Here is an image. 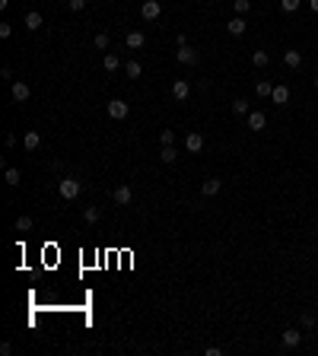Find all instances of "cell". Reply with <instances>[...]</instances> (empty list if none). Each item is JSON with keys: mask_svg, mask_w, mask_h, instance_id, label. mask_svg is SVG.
I'll return each instance as SVG.
<instances>
[{"mask_svg": "<svg viewBox=\"0 0 318 356\" xmlns=\"http://www.w3.org/2000/svg\"><path fill=\"white\" fill-rule=\"evenodd\" d=\"M80 191H83V185H80V178H61V185H57V194L64 197V201H76L80 197Z\"/></svg>", "mask_w": 318, "mask_h": 356, "instance_id": "obj_1", "label": "cell"}, {"mask_svg": "<svg viewBox=\"0 0 318 356\" xmlns=\"http://www.w3.org/2000/svg\"><path fill=\"white\" fill-rule=\"evenodd\" d=\"M175 57H178V64H185V67H197V60H201V51H194V48H178L175 51Z\"/></svg>", "mask_w": 318, "mask_h": 356, "instance_id": "obj_2", "label": "cell"}, {"mask_svg": "<svg viewBox=\"0 0 318 356\" xmlns=\"http://www.w3.org/2000/svg\"><path fill=\"white\" fill-rule=\"evenodd\" d=\"M127 111H131V105H127L124 99H111V102H108V115L115 118V121H124Z\"/></svg>", "mask_w": 318, "mask_h": 356, "instance_id": "obj_3", "label": "cell"}, {"mask_svg": "<svg viewBox=\"0 0 318 356\" xmlns=\"http://www.w3.org/2000/svg\"><path fill=\"white\" fill-rule=\"evenodd\" d=\"M10 95H13V102H29V95H32V89H29V83H22V80H16L13 86H10Z\"/></svg>", "mask_w": 318, "mask_h": 356, "instance_id": "obj_4", "label": "cell"}, {"mask_svg": "<svg viewBox=\"0 0 318 356\" xmlns=\"http://www.w3.org/2000/svg\"><path fill=\"white\" fill-rule=\"evenodd\" d=\"M159 13H162V6H159V0H143V6H140V16L147 22H153V19H159Z\"/></svg>", "mask_w": 318, "mask_h": 356, "instance_id": "obj_5", "label": "cell"}, {"mask_svg": "<svg viewBox=\"0 0 318 356\" xmlns=\"http://www.w3.org/2000/svg\"><path fill=\"white\" fill-rule=\"evenodd\" d=\"M111 197H115V204H121V207H131V204H134V191H131V185H118Z\"/></svg>", "mask_w": 318, "mask_h": 356, "instance_id": "obj_6", "label": "cell"}, {"mask_svg": "<svg viewBox=\"0 0 318 356\" xmlns=\"http://www.w3.org/2000/svg\"><path fill=\"white\" fill-rule=\"evenodd\" d=\"M22 25H25L29 32H38L41 25H45V16H41L38 10H29V13H25V19H22Z\"/></svg>", "mask_w": 318, "mask_h": 356, "instance_id": "obj_7", "label": "cell"}, {"mask_svg": "<svg viewBox=\"0 0 318 356\" xmlns=\"http://www.w3.org/2000/svg\"><path fill=\"white\" fill-rule=\"evenodd\" d=\"M280 341H283V347H290V350H293V347L303 344V331H296V328H287V331L280 334Z\"/></svg>", "mask_w": 318, "mask_h": 356, "instance_id": "obj_8", "label": "cell"}, {"mask_svg": "<svg viewBox=\"0 0 318 356\" xmlns=\"http://www.w3.org/2000/svg\"><path fill=\"white\" fill-rule=\"evenodd\" d=\"M188 95H191V86H188V80H175V83H172V99H175V102H185Z\"/></svg>", "mask_w": 318, "mask_h": 356, "instance_id": "obj_9", "label": "cell"}, {"mask_svg": "<svg viewBox=\"0 0 318 356\" xmlns=\"http://www.w3.org/2000/svg\"><path fill=\"white\" fill-rule=\"evenodd\" d=\"M220 191H223V178H204V185H201L204 197H213V194H220Z\"/></svg>", "mask_w": 318, "mask_h": 356, "instance_id": "obj_10", "label": "cell"}, {"mask_svg": "<svg viewBox=\"0 0 318 356\" xmlns=\"http://www.w3.org/2000/svg\"><path fill=\"white\" fill-rule=\"evenodd\" d=\"M264 124H268V118H264V111H248V131H264Z\"/></svg>", "mask_w": 318, "mask_h": 356, "instance_id": "obj_11", "label": "cell"}, {"mask_svg": "<svg viewBox=\"0 0 318 356\" xmlns=\"http://www.w3.org/2000/svg\"><path fill=\"white\" fill-rule=\"evenodd\" d=\"M124 45L131 48V51H140L143 45H147V35L143 32H127V38H124Z\"/></svg>", "mask_w": 318, "mask_h": 356, "instance_id": "obj_12", "label": "cell"}, {"mask_svg": "<svg viewBox=\"0 0 318 356\" xmlns=\"http://www.w3.org/2000/svg\"><path fill=\"white\" fill-rule=\"evenodd\" d=\"M245 25H248V22H245V16H233V19L226 22V32H229V35H236V38H239V35H242V32H245Z\"/></svg>", "mask_w": 318, "mask_h": 356, "instance_id": "obj_13", "label": "cell"}, {"mask_svg": "<svg viewBox=\"0 0 318 356\" xmlns=\"http://www.w3.org/2000/svg\"><path fill=\"white\" fill-rule=\"evenodd\" d=\"M185 146H188V153H201L204 150V137L197 134V131H191V134L185 137Z\"/></svg>", "mask_w": 318, "mask_h": 356, "instance_id": "obj_14", "label": "cell"}, {"mask_svg": "<svg viewBox=\"0 0 318 356\" xmlns=\"http://www.w3.org/2000/svg\"><path fill=\"white\" fill-rule=\"evenodd\" d=\"M271 99H274V105H287V102H290V89H287V86H274Z\"/></svg>", "mask_w": 318, "mask_h": 356, "instance_id": "obj_15", "label": "cell"}, {"mask_svg": "<svg viewBox=\"0 0 318 356\" xmlns=\"http://www.w3.org/2000/svg\"><path fill=\"white\" fill-rule=\"evenodd\" d=\"M22 146H25V150H38V146H41V134L38 131H29V134L22 137Z\"/></svg>", "mask_w": 318, "mask_h": 356, "instance_id": "obj_16", "label": "cell"}, {"mask_svg": "<svg viewBox=\"0 0 318 356\" xmlns=\"http://www.w3.org/2000/svg\"><path fill=\"white\" fill-rule=\"evenodd\" d=\"M3 178H6V185H10V188H19V181H22L19 169H13V166H6V169H3Z\"/></svg>", "mask_w": 318, "mask_h": 356, "instance_id": "obj_17", "label": "cell"}, {"mask_svg": "<svg viewBox=\"0 0 318 356\" xmlns=\"http://www.w3.org/2000/svg\"><path fill=\"white\" fill-rule=\"evenodd\" d=\"M283 64H287L290 70H296V67L303 64V54H299V51H283Z\"/></svg>", "mask_w": 318, "mask_h": 356, "instance_id": "obj_18", "label": "cell"}, {"mask_svg": "<svg viewBox=\"0 0 318 356\" xmlns=\"http://www.w3.org/2000/svg\"><path fill=\"white\" fill-rule=\"evenodd\" d=\"M124 73H127V80H137V76L143 73V67H140V60H127L124 64Z\"/></svg>", "mask_w": 318, "mask_h": 356, "instance_id": "obj_19", "label": "cell"}, {"mask_svg": "<svg viewBox=\"0 0 318 356\" xmlns=\"http://www.w3.org/2000/svg\"><path fill=\"white\" fill-rule=\"evenodd\" d=\"M159 159H162V162H166V166H172V162H175V159H178V153H175V146H162V150H159Z\"/></svg>", "mask_w": 318, "mask_h": 356, "instance_id": "obj_20", "label": "cell"}, {"mask_svg": "<svg viewBox=\"0 0 318 356\" xmlns=\"http://www.w3.org/2000/svg\"><path fill=\"white\" fill-rule=\"evenodd\" d=\"M252 64L255 67H268L271 64V54H268V51H252Z\"/></svg>", "mask_w": 318, "mask_h": 356, "instance_id": "obj_21", "label": "cell"}, {"mask_svg": "<svg viewBox=\"0 0 318 356\" xmlns=\"http://www.w3.org/2000/svg\"><path fill=\"white\" fill-rule=\"evenodd\" d=\"M102 67H105L108 73H115L118 67H121V57H118V54H105V60H102Z\"/></svg>", "mask_w": 318, "mask_h": 356, "instance_id": "obj_22", "label": "cell"}, {"mask_svg": "<svg viewBox=\"0 0 318 356\" xmlns=\"http://www.w3.org/2000/svg\"><path fill=\"white\" fill-rule=\"evenodd\" d=\"M255 92L261 95V99H271V92H274V83H271V80H261V83L255 86Z\"/></svg>", "mask_w": 318, "mask_h": 356, "instance_id": "obj_23", "label": "cell"}, {"mask_svg": "<svg viewBox=\"0 0 318 356\" xmlns=\"http://www.w3.org/2000/svg\"><path fill=\"white\" fill-rule=\"evenodd\" d=\"M83 220H86V223H99V220H102V210H99V207H86V210H83Z\"/></svg>", "mask_w": 318, "mask_h": 356, "instance_id": "obj_24", "label": "cell"}, {"mask_svg": "<svg viewBox=\"0 0 318 356\" xmlns=\"http://www.w3.org/2000/svg\"><path fill=\"white\" fill-rule=\"evenodd\" d=\"M159 143H162V146H175V131H172V127H162Z\"/></svg>", "mask_w": 318, "mask_h": 356, "instance_id": "obj_25", "label": "cell"}, {"mask_svg": "<svg viewBox=\"0 0 318 356\" xmlns=\"http://www.w3.org/2000/svg\"><path fill=\"white\" fill-rule=\"evenodd\" d=\"M233 10H236V16H245L248 10H252V0H236V3H233Z\"/></svg>", "mask_w": 318, "mask_h": 356, "instance_id": "obj_26", "label": "cell"}, {"mask_svg": "<svg viewBox=\"0 0 318 356\" xmlns=\"http://www.w3.org/2000/svg\"><path fill=\"white\" fill-rule=\"evenodd\" d=\"M233 111L236 115H248V99H233Z\"/></svg>", "mask_w": 318, "mask_h": 356, "instance_id": "obj_27", "label": "cell"}, {"mask_svg": "<svg viewBox=\"0 0 318 356\" xmlns=\"http://www.w3.org/2000/svg\"><path fill=\"white\" fill-rule=\"evenodd\" d=\"M92 41H96L99 51H105L108 48V32H96V38H92Z\"/></svg>", "mask_w": 318, "mask_h": 356, "instance_id": "obj_28", "label": "cell"}, {"mask_svg": "<svg viewBox=\"0 0 318 356\" xmlns=\"http://www.w3.org/2000/svg\"><path fill=\"white\" fill-rule=\"evenodd\" d=\"M16 229H19V232H29V229H32V216H19V220H16Z\"/></svg>", "mask_w": 318, "mask_h": 356, "instance_id": "obj_29", "label": "cell"}, {"mask_svg": "<svg viewBox=\"0 0 318 356\" xmlns=\"http://www.w3.org/2000/svg\"><path fill=\"white\" fill-rule=\"evenodd\" d=\"M280 6H283V13H296L299 10V0H280Z\"/></svg>", "mask_w": 318, "mask_h": 356, "instance_id": "obj_30", "label": "cell"}, {"mask_svg": "<svg viewBox=\"0 0 318 356\" xmlns=\"http://www.w3.org/2000/svg\"><path fill=\"white\" fill-rule=\"evenodd\" d=\"M67 6H70V13H80L86 10V0H67Z\"/></svg>", "mask_w": 318, "mask_h": 356, "instance_id": "obj_31", "label": "cell"}, {"mask_svg": "<svg viewBox=\"0 0 318 356\" xmlns=\"http://www.w3.org/2000/svg\"><path fill=\"white\" fill-rule=\"evenodd\" d=\"M13 35V25L10 22H0V38H10Z\"/></svg>", "mask_w": 318, "mask_h": 356, "instance_id": "obj_32", "label": "cell"}, {"mask_svg": "<svg viewBox=\"0 0 318 356\" xmlns=\"http://www.w3.org/2000/svg\"><path fill=\"white\" fill-rule=\"evenodd\" d=\"M303 328H315V315H312V312H306V315H303Z\"/></svg>", "mask_w": 318, "mask_h": 356, "instance_id": "obj_33", "label": "cell"}, {"mask_svg": "<svg viewBox=\"0 0 318 356\" xmlns=\"http://www.w3.org/2000/svg\"><path fill=\"white\" fill-rule=\"evenodd\" d=\"M0 353L10 356V353H13V344H10V341H3V344H0Z\"/></svg>", "mask_w": 318, "mask_h": 356, "instance_id": "obj_34", "label": "cell"}, {"mask_svg": "<svg viewBox=\"0 0 318 356\" xmlns=\"http://www.w3.org/2000/svg\"><path fill=\"white\" fill-rule=\"evenodd\" d=\"M175 45H178V48L188 45V35H185V32H178V35H175Z\"/></svg>", "mask_w": 318, "mask_h": 356, "instance_id": "obj_35", "label": "cell"}, {"mask_svg": "<svg viewBox=\"0 0 318 356\" xmlns=\"http://www.w3.org/2000/svg\"><path fill=\"white\" fill-rule=\"evenodd\" d=\"M309 6H312V10L318 13V0H309Z\"/></svg>", "mask_w": 318, "mask_h": 356, "instance_id": "obj_36", "label": "cell"}, {"mask_svg": "<svg viewBox=\"0 0 318 356\" xmlns=\"http://www.w3.org/2000/svg\"><path fill=\"white\" fill-rule=\"evenodd\" d=\"M315 89H318V76H315Z\"/></svg>", "mask_w": 318, "mask_h": 356, "instance_id": "obj_37", "label": "cell"}]
</instances>
